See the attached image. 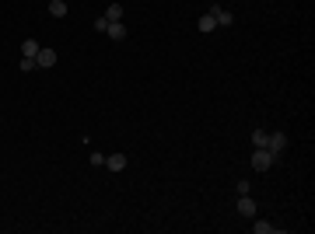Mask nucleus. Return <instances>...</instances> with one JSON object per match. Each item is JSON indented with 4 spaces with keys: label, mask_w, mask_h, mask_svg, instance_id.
Returning a JSON list of instances; mask_svg holds the SVG:
<instances>
[{
    "label": "nucleus",
    "mask_w": 315,
    "mask_h": 234,
    "mask_svg": "<svg viewBox=\"0 0 315 234\" xmlns=\"http://www.w3.org/2000/svg\"><path fill=\"white\" fill-rule=\"evenodd\" d=\"M207 14H210V18L217 21V28H228V25L235 21V14H231V11H224L221 4H210V11H207Z\"/></svg>",
    "instance_id": "f03ea898"
},
{
    "label": "nucleus",
    "mask_w": 315,
    "mask_h": 234,
    "mask_svg": "<svg viewBox=\"0 0 315 234\" xmlns=\"http://www.w3.org/2000/svg\"><path fill=\"white\" fill-rule=\"evenodd\" d=\"M39 49H42V46H39L35 39H25V42H21V56H39Z\"/></svg>",
    "instance_id": "9b49d317"
},
{
    "label": "nucleus",
    "mask_w": 315,
    "mask_h": 234,
    "mask_svg": "<svg viewBox=\"0 0 315 234\" xmlns=\"http://www.w3.org/2000/svg\"><path fill=\"white\" fill-rule=\"evenodd\" d=\"M284 147H287V137H284V133H270V137H266V151H270V154H280Z\"/></svg>",
    "instance_id": "7ed1b4c3"
},
{
    "label": "nucleus",
    "mask_w": 315,
    "mask_h": 234,
    "mask_svg": "<svg viewBox=\"0 0 315 234\" xmlns=\"http://www.w3.org/2000/svg\"><path fill=\"white\" fill-rule=\"evenodd\" d=\"M273 161H277V154H270L266 147H252V168L256 171H270Z\"/></svg>",
    "instance_id": "f257e3e1"
},
{
    "label": "nucleus",
    "mask_w": 315,
    "mask_h": 234,
    "mask_svg": "<svg viewBox=\"0 0 315 234\" xmlns=\"http://www.w3.org/2000/svg\"><path fill=\"white\" fill-rule=\"evenodd\" d=\"M252 231H256V234H277L280 227H277V224H270V220H256V224H252Z\"/></svg>",
    "instance_id": "1a4fd4ad"
},
{
    "label": "nucleus",
    "mask_w": 315,
    "mask_h": 234,
    "mask_svg": "<svg viewBox=\"0 0 315 234\" xmlns=\"http://www.w3.org/2000/svg\"><path fill=\"white\" fill-rule=\"evenodd\" d=\"M105 35H109L112 42H123V39H126V25H123V21H112V25L105 28Z\"/></svg>",
    "instance_id": "39448f33"
},
{
    "label": "nucleus",
    "mask_w": 315,
    "mask_h": 234,
    "mask_svg": "<svg viewBox=\"0 0 315 234\" xmlns=\"http://www.w3.org/2000/svg\"><path fill=\"white\" fill-rule=\"evenodd\" d=\"M105 21L112 25V21H123V7L119 4H109V11H105Z\"/></svg>",
    "instance_id": "f8f14e48"
},
{
    "label": "nucleus",
    "mask_w": 315,
    "mask_h": 234,
    "mask_svg": "<svg viewBox=\"0 0 315 234\" xmlns=\"http://www.w3.org/2000/svg\"><path fill=\"white\" fill-rule=\"evenodd\" d=\"M35 63H39L42 70H49V67L56 63V49H39V56H35Z\"/></svg>",
    "instance_id": "423d86ee"
},
{
    "label": "nucleus",
    "mask_w": 315,
    "mask_h": 234,
    "mask_svg": "<svg viewBox=\"0 0 315 234\" xmlns=\"http://www.w3.org/2000/svg\"><path fill=\"white\" fill-rule=\"evenodd\" d=\"M196 28H200V32H203V35H210V32H217V21H214V18H210V14H203V18H200V21H196Z\"/></svg>",
    "instance_id": "6e6552de"
},
{
    "label": "nucleus",
    "mask_w": 315,
    "mask_h": 234,
    "mask_svg": "<svg viewBox=\"0 0 315 234\" xmlns=\"http://www.w3.org/2000/svg\"><path fill=\"white\" fill-rule=\"evenodd\" d=\"M91 28H95V32H102V35H105V28H109V21H105V14H102V18H95V25H91Z\"/></svg>",
    "instance_id": "2eb2a0df"
},
{
    "label": "nucleus",
    "mask_w": 315,
    "mask_h": 234,
    "mask_svg": "<svg viewBox=\"0 0 315 234\" xmlns=\"http://www.w3.org/2000/svg\"><path fill=\"white\" fill-rule=\"evenodd\" d=\"M238 213H242V217H256V199L242 192V199H238Z\"/></svg>",
    "instance_id": "0eeeda50"
},
{
    "label": "nucleus",
    "mask_w": 315,
    "mask_h": 234,
    "mask_svg": "<svg viewBox=\"0 0 315 234\" xmlns=\"http://www.w3.org/2000/svg\"><path fill=\"white\" fill-rule=\"evenodd\" d=\"M266 130H252V147H266Z\"/></svg>",
    "instance_id": "ddd939ff"
},
{
    "label": "nucleus",
    "mask_w": 315,
    "mask_h": 234,
    "mask_svg": "<svg viewBox=\"0 0 315 234\" xmlns=\"http://www.w3.org/2000/svg\"><path fill=\"white\" fill-rule=\"evenodd\" d=\"M49 14L53 18H67V0H49Z\"/></svg>",
    "instance_id": "9d476101"
},
{
    "label": "nucleus",
    "mask_w": 315,
    "mask_h": 234,
    "mask_svg": "<svg viewBox=\"0 0 315 234\" xmlns=\"http://www.w3.org/2000/svg\"><path fill=\"white\" fill-rule=\"evenodd\" d=\"M126 164H130V161H126V154H119V151H116V154H109V157H105V168H109V171H123Z\"/></svg>",
    "instance_id": "20e7f679"
},
{
    "label": "nucleus",
    "mask_w": 315,
    "mask_h": 234,
    "mask_svg": "<svg viewBox=\"0 0 315 234\" xmlns=\"http://www.w3.org/2000/svg\"><path fill=\"white\" fill-rule=\"evenodd\" d=\"M18 67H21V70H25V74H28V70H35V67H39V63H35V56H21V63H18Z\"/></svg>",
    "instance_id": "4468645a"
}]
</instances>
